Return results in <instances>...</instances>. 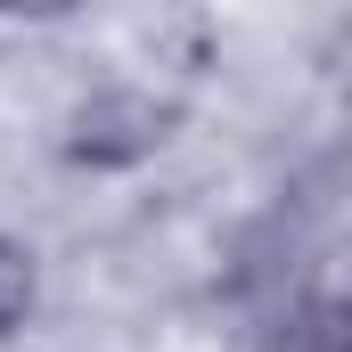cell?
Masks as SVG:
<instances>
[{"mask_svg":"<svg viewBox=\"0 0 352 352\" xmlns=\"http://www.w3.org/2000/svg\"><path fill=\"white\" fill-rule=\"evenodd\" d=\"M164 140H173V107L156 90H131V82L90 90L82 107L66 115V164H82V173H131Z\"/></svg>","mask_w":352,"mask_h":352,"instance_id":"6da1fadb","label":"cell"},{"mask_svg":"<svg viewBox=\"0 0 352 352\" xmlns=\"http://www.w3.org/2000/svg\"><path fill=\"white\" fill-rule=\"evenodd\" d=\"M344 320H352V287H344Z\"/></svg>","mask_w":352,"mask_h":352,"instance_id":"5b68a950","label":"cell"},{"mask_svg":"<svg viewBox=\"0 0 352 352\" xmlns=\"http://www.w3.org/2000/svg\"><path fill=\"white\" fill-rule=\"evenodd\" d=\"M311 352H352V320H344V328H336V336H320V344H311Z\"/></svg>","mask_w":352,"mask_h":352,"instance_id":"277c9868","label":"cell"},{"mask_svg":"<svg viewBox=\"0 0 352 352\" xmlns=\"http://www.w3.org/2000/svg\"><path fill=\"white\" fill-rule=\"evenodd\" d=\"M33 303H41V263H33L25 238L0 230V336H16V328L33 320Z\"/></svg>","mask_w":352,"mask_h":352,"instance_id":"7a4b0ae2","label":"cell"},{"mask_svg":"<svg viewBox=\"0 0 352 352\" xmlns=\"http://www.w3.org/2000/svg\"><path fill=\"white\" fill-rule=\"evenodd\" d=\"M74 0H0V16H25V25H50V16H66Z\"/></svg>","mask_w":352,"mask_h":352,"instance_id":"3957f363","label":"cell"}]
</instances>
